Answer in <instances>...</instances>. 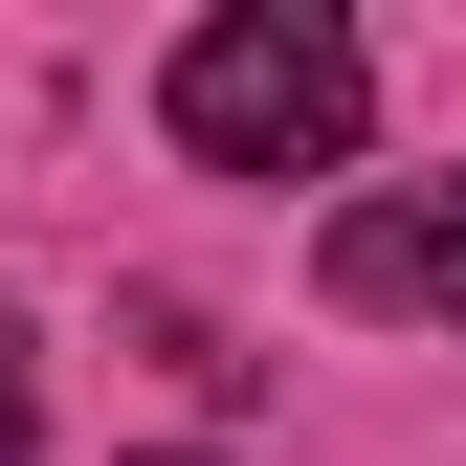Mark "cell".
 I'll return each instance as SVG.
<instances>
[{
  "label": "cell",
  "mask_w": 466,
  "mask_h": 466,
  "mask_svg": "<svg viewBox=\"0 0 466 466\" xmlns=\"http://www.w3.org/2000/svg\"><path fill=\"white\" fill-rule=\"evenodd\" d=\"M156 111H178L200 178H333V156L378 134V67H356V23H311V0H222V23H178Z\"/></svg>",
  "instance_id": "obj_1"
},
{
  "label": "cell",
  "mask_w": 466,
  "mask_h": 466,
  "mask_svg": "<svg viewBox=\"0 0 466 466\" xmlns=\"http://www.w3.org/2000/svg\"><path fill=\"white\" fill-rule=\"evenodd\" d=\"M333 311H378V333H466V178H378V200H333Z\"/></svg>",
  "instance_id": "obj_2"
},
{
  "label": "cell",
  "mask_w": 466,
  "mask_h": 466,
  "mask_svg": "<svg viewBox=\"0 0 466 466\" xmlns=\"http://www.w3.org/2000/svg\"><path fill=\"white\" fill-rule=\"evenodd\" d=\"M45 444V400H23V311H0V466H23Z\"/></svg>",
  "instance_id": "obj_3"
}]
</instances>
